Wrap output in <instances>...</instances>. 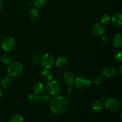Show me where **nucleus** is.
<instances>
[{
    "mask_svg": "<svg viewBox=\"0 0 122 122\" xmlns=\"http://www.w3.org/2000/svg\"><path fill=\"white\" fill-rule=\"evenodd\" d=\"M69 107V101L63 95H55L50 102V110L56 114H64L68 110Z\"/></svg>",
    "mask_w": 122,
    "mask_h": 122,
    "instance_id": "1",
    "label": "nucleus"
},
{
    "mask_svg": "<svg viewBox=\"0 0 122 122\" xmlns=\"http://www.w3.org/2000/svg\"><path fill=\"white\" fill-rule=\"evenodd\" d=\"M23 70V66L19 61H14L10 63L7 69L8 75L13 77L20 76L22 73Z\"/></svg>",
    "mask_w": 122,
    "mask_h": 122,
    "instance_id": "2",
    "label": "nucleus"
},
{
    "mask_svg": "<svg viewBox=\"0 0 122 122\" xmlns=\"http://www.w3.org/2000/svg\"><path fill=\"white\" fill-rule=\"evenodd\" d=\"M61 87L59 83L56 81H49L45 85V90L47 94L51 95H57L60 92Z\"/></svg>",
    "mask_w": 122,
    "mask_h": 122,
    "instance_id": "3",
    "label": "nucleus"
},
{
    "mask_svg": "<svg viewBox=\"0 0 122 122\" xmlns=\"http://www.w3.org/2000/svg\"><path fill=\"white\" fill-rule=\"evenodd\" d=\"M105 108L110 112H116L120 109V104L117 100L113 98H109L106 100L104 103Z\"/></svg>",
    "mask_w": 122,
    "mask_h": 122,
    "instance_id": "4",
    "label": "nucleus"
},
{
    "mask_svg": "<svg viewBox=\"0 0 122 122\" xmlns=\"http://www.w3.org/2000/svg\"><path fill=\"white\" fill-rule=\"evenodd\" d=\"M75 85L79 90L85 91L89 89L91 86V82L88 79L83 77H79L75 81Z\"/></svg>",
    "mask_w": 122,
    "mask_h": 122,
    "instance_id": "5",
    "label": "nucleus"
},
{
    "mask_svg": "<svg viewBox=\"0 0 122 122\" xmlns=\"http://www.w3.org/2000/svg\"><path fill=\"white\" fill-rule=\"evenodd\" d=\"M54 60L52 56L50 54L46 53L41 58L40 64L44 69H50L53 66Z\"/></svg>",
    "mask_w": 122,
    "mask_h": 122,
    "instance_id": "6",
    "label": "nucleus"
},
{
    "mask_svg": "<svg viewBox=\"0 0 122 122\" xmlns=\"http://www.w3.org/2000/svg\"><path fill=\"white\" fill-rule=\"evenodd\" d=\"M1 48L5 51H10L14 48L15 46L14 39L11 37H6L4 38L1 44Z\"/></svg>",
    "mask_w": 122,
    "mask_h": 122,
    "instance_id": "7",
    "label": "nucleus"
},
{
    "mask_svg": "<svg viewBox=\"0 0 122 122\" xmlns=\"http://www.w3.org/2000/svg\"><path fill=\"white\" fill-rule=\"evenodd\" d=\"M105 32V28L101 23L96 22L92 26V32L96 36H101Z\"/></svg>",
    "mask_w": 122,
    "mask_h": 122,
    "instance_id": "8",
    "label": "nucleus"
},
{
    "mask_svg": "<svg viewBox=\"0 0 122 122\" xmlns=\"http://www.w3.org/2000/svg\"><path fill=\"white\" fill-rule=\"evenodd\" d=\"M116 75V70L113 67H107L101 71V76L106 78H112Z\"/></svg>",
    "mask_w": 122,
    "mask_h": 122,
    "instance_id": "9",
    "label": "nucleus"
},
{
    "mask_svg": "<svg viewBox=\"0 0 122 122\" xmlns=\"http://www.w3.org/2000/svg\"><path fill=\"white\" fill-rule=\"evenodd\" d=\"M113 24L117 27H122V14L120 12L116 13L112 17Z\"/></svg>",
    "mask_w": 122,
    "mask_h": 122,
    "instance_id": "10",
    "label": "nucleus"
},
{
    "mask_svg": "<svg viewBox=\"0 0 122 122\" xmlns=\"http://www.w3.org/2000/svg\"><path fill=\"white\" fill-rule=\"evenodd\" d=\"M63 78L66 83L69 85L73 84L75 81V77L73 74L70 71H66L63 75Z\"/></svg>",
    "mask_w": 122,
    "mask_h": 122,
    "instance_id": "11",
    "label": "nucleus"
},
{
    "mask_svg": "<svg viewBox=\"0 0 122 122\" xmlns=\"http://www.w3.org/2000/svg\"><path fill=\"white\" fill-rule=\"evenodd\" d=\"M56 64L58 68L63 69L67 65V60L65 57H63V56H60V57H57L56 59Z\"/></svg>",
    "mask_w": 122,
    "mask_h": 122,
    "instance_id": "12",
    "label": "nucleus"
},
{
    "mask_svg": "<svg viewBox=\"0 0 122 122\" xmlns=\"http://www.w3.org/2000/svg\"><path fill=\"white\" fill-rule=\"evenodd\" d=\"M113 44L115 47L121 48L122 46V35L118 33L116 35L113 39Z\"/></svg>",
    "mask_w": 122,
    "mask_h": 122,
    "instance_id": "13",
    "label": "nucleus"
},
{
    "mask_svg": "<svg viewBox=\"0 0 122 122\" xmlns=\"http://www.w3.org/2000/svg\"><path fill=\"white\" fill-rule=\"evenodd\" d=\"M41 76L46 81H51L53 77L52 73L49 70V69H44L41 72Z\"/></svg>",
    "mask_w": 122,
    "mask_h": 122,
    "instance_id": "14",
    "label": "nucleus"
},
{
    "mask_svg": "<svg viewBox=\"0 0 122 122\" xmlns=\"http://www.w3.org/2000/svg\"><path fill=\"white\" fill-rule=\"evenodd\" d=\"M44 89V85L41 82H36L33 85V90L35 94L39 95V94H41L43 92Z\"/></svg>",
    "mask_w": 122,
    "mask_h": 122,
    "instance_id": "15",
    "label": "nucleus"
},
{
    "mask_svg": "<svg viewBox=\"0 0 122 122\" xmlns=\"http://www.w3.org/2000/svg\"><path fill=\"white\" fill-rule=\"evenodd\" d=\"M12 83H13L12 77H11L9 75H8L7 76H5L2 79V81H1V85H2V87H4L5 88H9L11 85Z\"/></svg>",
    "mask_w": 122,
    "mask_h": 122,
    "instance_id": "16",
    "label": "nucleus"
},
{
    "mask_svg": "<svg viewBox=\"0 0 122 122\" xmlns=\"http://www.w3.org/2000/svg\"><path fill=\"white\" fill-rule=\"evenodd\" d=\"M103 108V103L100 100H96L92 104V108L94 111H100Z\"/></svg>",
    "mask_w": 122,
    "mask_h": 122,
    "instance_id": "17",
    "label": "nucleus"
},
{
    "mask_svg": "<svg viewBox=\"0 0 122 122\" xmlns=\"http://www.w3.org/2000/svg\"><path fill=\"white\" fill-rule=\"evenodd\" d=\"M39 16V13L38 11L36 8H32L29 13V18L30 20L34 21L38 19Z\"/></svg>",
    "mask_w": 122,
    "mask_h": 122,
    "instance_id": "18",
    "label": "nucleus"
},
{
    "mask_svg": "<svg viewBox=\"0 0 122 122\" xmlns=\"http://www.w3.org/2000/svg\"><path fill=\"white\" fill-rule=\"evenodd\" d=\"M46 3V0H33V5L36 8H42Z\"/></svg>",
    "mask_w": 122,
    "mask_h": 122,
    "instance_id": "19",
    "label": "nucleus"
},
{
    "mask_svg": "<svg viewBox=\"0 0 122 122\" xmlns=\"http://www.w3.org/2000/svg\"><path fill=\"white\" fill-rule=\"evenodd\" d=\"M1 61L4 64H10L12 61V58L10 55L8 54H3L1 57Z\"/></svg>",
    "mask_w": 122,
    "mask_h": 122,
    "instance_id": "20",
    "label": "nucleus"
},
{
    "mask_svg": "<svg viewBox=\"0 0 122 122\" xmlns=\"http://www.w3.org/2000/svg\"><path fill=\"white\" fill-rule=\"evenodd\" d=\"M38 95H39V100H40L42 102H44V103L47 102L50 98L48 94H45V93L42 92Z\"/></svg>",
    "mask_w": 122,
    "mask_h": 122,
    "instance_id": "21",
    "label": "nucleus"
},
{
    "mask_svg": "<svg viewBox=\"0 0 122 122\" xmlns=\"http://www.w3.org/2000/svg\"><path fill=\"white\" fill-rule=\"evenodd\" d=\"M100 21H101V23H102V25H107L110 22L111 17L108 14H103L101 17Z\"/></svg>",
    "mask_w": 122,
    "mask_h": 122,
    "instance_id": "22",
    "label": "nucleus"
},
{
    "mask_svg": "<svg viewBox=\"0 0 122 122\" xmlns=\"http://www.w3.org/2000/svg\"><path fill=\"white\" fill-rule=\"evenodd\" d=\"M8 122H23V118L19 114H15L10 119Z\"/></svg>",
    "mask_w": 122,
    "mask_h": 122,
    "instance_id": "23",
    "label": "nucleus"
},
{
    "mask_svg": "<svg viewBox=\"0 0 122 122\" xmlns=\"http://www.w3.org/2000/svg\"><path fill=\"white\" fill-rule=\"evenodd\" d=\"M28 100L32 103H35L39 101V95L36 94H32L29 96Z\"/></svg>",
    "mask_w": 122,
    "mask_h": 122,
    "instance_id": "24",
    "label": "nucleus"
},
{
    "mask_svg": "<svg viewBox=\"0 0 122 122\" xmlns=\"http://www.w3.org/2000/svg\"><path fill=\"white\" fill-rule=\"evenodd\" d=\"M32 61L35 65L38 66L39 65H40L41 57H39V55L38 54L33 55L32 57Z\"/></svg>",
    "mask_w": 122,
    "mask_h": 122,
    "instance_id": "25",
    "label": "nucleus"
},
{
    "mask_svg": "<svg viewBox=\"0 0 122 122\" xmlns=\"http://www.w3.org/2000/svg\"><path fill=\"white\" fill-rule=\"evenodd\" d=\"M102 82V76H97L94 79V83L95 85H100Z\"/></svg>",
    "mask_w": 122,
    "mask_h": 122,
    "instance_id": "26",
    "label": "nucleus"
},
{
    "mask_svg": "<svg viewBox=\"0 0 122 122\" xmlns=\"http://www.w3.org/2000/svg\"><path fill=\"white\" fill-rule=\"evenodd\" d=\"M114 58H115V60L116 61L121 63V62L122 61V56L121 51H119V52H117V53L116 54Z\"/></svg>",
    "mask_w": 122,
    "mask_h": 122,
    "instance_id": "27",
    "label": "nucleus"
},
{
    "mask_svg": "<svg viewBox=\"0 0 122 122\" xmlns=\"http://www.w3.org/2000/svg\"><path fill=\"white\" fill-rule=\"evenodd\" d=\"M2 6H3V5H2V1H1V0H0V11H1L2 10Z\"/></svg>",
    "mask_w": 122,
    "mask_h": 122,
    "instance_id": "28",
    "label": "nucleus"
},
{
    "mask_svg": "<svg viewBox=\"0 0 122 122\" xmlns=\"http://www.w3.org/2000/svg\"><path fill=\"white\" fill-rule=\"evenodd\" d=\"M27 5L29 7H32V6H33V4L31 3V2H27Z\"/></svg>",
    "mask_w": 122,
    "mask_h": 122,
    "instance_id": "29",
    "label": "nucleus"
},
{
    "mask_svg": "<svg viewBox=\"0 0 122 122\" xmlns=\"http://www.w3.org/2000/svg\"><path fill=\"white\" fill-rule=\"evenodd\" d=\"M101 39H102V41L104 42H105L106 41V38H105V36H104L102 35V36H101Z\"/></svg>",
    "mask_w": 122,
    "mask_h": 122,
    "instance_id": "30",
    "label": "nucleus"
},
{
    "mask_svg": "<svg viewBox=\"0 0 122 122\" xmlns=\"http://www.w3.org/2000/svg\"><path fill=\"white\" fill-rule=\"evenodd\" d=\"M2 91H1V89H0V98H1L2 97Z\"/></svg>",
    "mask_w": 122,
    "mask_h": 122,
    "instance_id": "31",
    "label": "nucleus"
}]
</instances>
